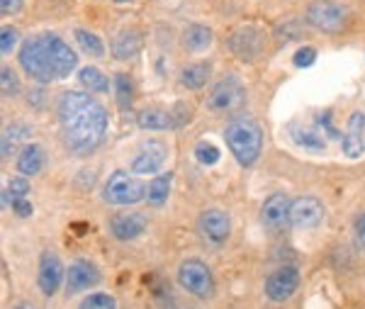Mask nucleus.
<instances>
[{
    "instance_id": "f257e3e1",
    "label": "nucleus",
    "mask_w": 365,
    "mask_h": 309,
    "mask_svg": "<svg viewBox=\"0 0 365 309\" xmlns=\"http://www.w3.org/2000/svg\"><path fill=\"white\" fill-rule=\"evenodd\" d=\"M56 117L63 144L81 156L96 151L110 129V117L103 103L81 91H68L58 98Z\"/></svg>"
},
{
    "instance_id": "f03ea898",
    "label": "nucleus",
    "mask_w": 365,
    "mask_h": 309,
    "mask_svg": "<svg viewBox=\"0 0 365 309\" xmlns=\"http://www.w3.org/2000/svg\"><path fill=\"white\" fill-rule=\"evenodd\" d=\"M76 51L58 34H39L25 41L20 49V66L29 78L51 83L66 78L76 69Z\"/></svg>"
},
{
    "instance_id": "7ed1b4c3",
    "label": "nucleus",
    "mask_w": 365,
    "mask_h": 309,
    "mask_svg": "<svg viewBox=\"0 0 365 309\" xmlns=\"http://www.w3.org/2000/svg\"><path fill=\"white\" fill-rule=\"evenodd\" d=\"M225 141L241 166H253L263 151V132L251 117H232L225 127Z\"/></svg>"
},
{
    "instance_id": "20e7f679",
    "label": "nucleus",
    "mask_w": 365,
    "mask_h": 309,
    "mask_svg": "<svg viewBox=\"0 0 365 309\" xmlns=\"http://www.w3.org/2000/svg\"><path fill=\"white\" fill-rule=\"evenodd\" d=\"M141 198H146V188L139 178L125 173V171H117L108 178L103 188V200L110 205H134Z\"/></svg>"
},
{
    "instance_id": "39448f33",
    "label": "nucleus",
    "mask_w": 365,
    "mask_h": 309,
    "mask_svg": "<svg viewBox=\"0 0 365 309\" xmlns=\"http://www.w3.org/2000/svg\"><path fill=\"white\" fill-rule=\"evenodd\" d=\"M346 17H349V10L341 3H336V0H312L307 5V13H304V20L314 29H322V32H339V29H344Z\"/></svg>"
},
{
    "instance_id": "423d86ee",
    "label": "nucleus",
    "mask_w": 365,
    "mask_h": 309,
    "mask_svg": "<svg viewBox=\"0 0 365 309\" xmlns=\"http://www.w3.org/2000/svg\"><path fill=\"white\" fill-rule=\"evenodd\" d=\"M246 100V91H244V83H241L237 76H227L212 88L210 98H207V108L212 112H237Z\"/></svg>"
},
{
    "instance_id": "0eeeda50",
    "label": "nucleus",
    "mask_w": 365,
    "mask_h": 309,
    "mask_svg": "<svg viewBox=\"0 0 365 309\" xmlns=\"http://www.w3.org/2000/svg\"><path fill=\"white\" fill-rule=\"evenodd\" d=\"M178 283L180 288H185L190 295L200 297V300H207L215 293V280H212V273L202 260H182L178 268Z\"/></svg>"
},
{
    "instance_id": "6e6552de",
    "label": "nucleus",
    "mask_w": 365,
    "mask_h": 309,
    "mask_svg": "<svg viewBox=\"0 0 365 309\" xmlns=\"http://www.w3.org/2000/svg\"><path fill=\"white\" fill-rule=\"evenodd\" d=\"M229 46L241 61H253L261 56L263 46H266V32L256 25H244L229 37Z\"/></svg>"
},
{
    "instance_id": "1a4fd4ad",
    "label": "nucleus",
    "mask_w": 365,
    "mask_h": 309,
    "mask_svg": "<svg viewBox=\"0 0 365 309\" xmlns=\"http://www.w3.org/2000/svg\"><path fill=\"white\" fill-rule=\"evenodd\" d=\"M166 156H168V148L163 141L158 139H149L146 144H141V148L137 151V156L132 158V171L139 176H151V173H158L161 166L166 163Z\"/></svg>"
},
{
    "instance_id": "9d476101",
    "label": "nucleus",
    "mask_w": 365,
    "mask_h": 309,
    "mask_svg": "<svg viewBox=\"0 0 365 309\" xmlns=\"http://www.w3.org/2000/svg\"><path fill=\"white\" fill-rule=\"evenodd\" d=\"M299 273L292 265H282L275 273H270L266 280V295L270 302H285L297 293Z\"/></svg>"
},
{
    "instance_id": "9b49d317",
    "label": "nucleus",
    "mask_w": 365,
    "mask_h": 309,
    "mask_svg": "<svg viewBox=\"0 0 365 309\" xmlns=\"http://www.w3.org/2000/svg\"><path fill=\"white\" fill-rule=\"evenodd\" d=\"M63 275H66V270H63L61 258H58L54 251H44L42 258H39V275H37L39 290H42L46 297L56 295V290L61 288V283H63Z\"/></svg>"
},
{
    "instance_id": "f8f14e48",
    "label": "nucleus",
    "mask_w": 365,
    "mask_h": 309,
    "mask_svg": "<svg viewBox=\"0 0 365 309\" xmlns=\"http://www.w3.org/2000/svg\"><path fill=\"white\" fill-rule=\"evenodd\" d=\"M324 219V205L312 195L292 200L290 205V224L297 229H312Z\"/></svg>"
},
{
    "instance_id": "ddd939ff",
    "label": "nucleus",
    "mask_w": 365,
    "mask_h": 309,
    "mask_svg": "<svg viewBox=\"0 0 365 309\" xmlns=\"http://www.w3.org/2000/svg\"><path fill=\"white\" fill-rule=\"evenodd\" d=\"M100 283V270L91 260H76V263L68 265L66 270V293L76 295V293H83L88 288H96Z\"/></svg>"
},
{
    "instance_id": "4468645a",
    "label": "nucleus",
    "mask_w": 365,
    "mask_h": 309,
    "mask_svg": "<svg viewBox=\"0 0 365 309\" xmlns=\"http://www.w3.org/2000/svg\"><path fill=\"white\" fill-rule=\"evenodd\" d=\"M110 231L120 241H134L146 231V217L139 212H122L110 219Z\"/></svg>"
},
{
    "instance_id": "2eb2a0df",
    "label": "nucleus",
    "mask_w": 365,
    "mask_h": 309,
    "mask_svg": "<svg viewBox=\"0 0 365 309\" xmlns=\"http://www.w3.org/2000/svg\"><path fill=\"white\" fill-rule=\"evenodd\" d=\"M290 198L282 193H275L263 202L261 207V219L268 229H282L287 222H290Z\"/></svg>"
},
{
    "instance_id": "dca6fc26",
    "label": "nucleus",
    "mask_w": 365,
    "mask_h": 309,
    "mask_svg": "<svg viewBox=\"0 0 365 309\" xmlns=\"http://www.w3.org/2000/svg\"><path fill=\"white\" fill-rule=\"evenodd\" d=\"M341 146H344V153L349 158H358L365 151V112H353L351 115Z\"/></svg>"
},
{
    "instance_id": "f3484780",
    "label": "nucleus",
    "mask_w": 365,
    "mask_h": 309,
    "mask_svg": "<svg viewBox=\"0 0 365 309\" xmlns=\"http://www.w3.org/2000/svg\"><path fill=\"white\" fill-rule=\"evenodd\" d=\"M200 229L207 236L210 241H225L232 231V222H229V215L222 210H205L202 217H200Z\"/></svg>"
},
{
    "instance_id": "a211bd4d",
    "label": "nucleus",
    "mask_w": 365,
    "mask_h": 309,
    "mask_svg": "<svg viewBox=\"0 0 365 309\" xmlns=\"http://www.w3.org/2000/svg\"><path fill=\"white\" fill-rule=\"evenodd\" d=\"M139 49H141V37L137 29H122V32L117 34V39L113 41V54L115 59H120V61L134 59L139 54Z\"/></svg>"
},
{
    "instance_id": "6ab92c4d",
    "label": "nucleus",
    "mask_w": 365,
    "mask_h": 309,
    "mask_svg": "<svg viewBox=\"0 0 365 309\" xmlns=\"http://www.w3.org/2000/svg\"><path fill=\"white\" fill-rule=\"evenodd\" d=\"M44 166V151L39 144H25L17 156V171L22 176H37Z\"/></svg>"
},
{
    "instance_id": "aec40b11",
    "label": "nucleus",
    "mask_w": 365,
    "mask_h": 309,
    "mask_svg": "<svg viewBox=\"0 0 365 309\" xmlns=\"http://www.w3.org/2000/svg\"><path fill=\"white\" fill-rule=\"evenodd\" d=\"M173 115L161 108H149L139 115V127L141 129H151V132H161V129L173 127Z\"/></svg>"
},
{
    "instance_id": "412c9836",
    "label": "nucleus",
    "mask_w": 365,
    "mask_h": 309,
    "mask_svg": "<svg viewBox=\"0 0 365 309\" xmlns=\"http://www.w3.org/2000/svg\"><path fill=\"white\" fill-rule=\"evenodd\" d=\"M182 44L190 51H205L212 44V29L205 25H190L182 32Z\"/></svg>"
},
{
    "instance_id": "4be33fe9",
    "label": "nucleus",
    "mask_w": 365,
    "mask_h": 309,
    "mask_svg": "<svg viewBox=\"0 0 365 309\" xmlns=\"http://www.w3.org/2000/svg\"><path fill=\"white\" fill-rule=\"evenodd\" d=\"M78 81H81V86H83L88 93H108V88H110L108 76H105L103 71L96 69V66L81 69Z\"/></svg>"
},
{
    "instance_id": "5701e85b",
    "label": "nucleus",
    "mask_w": 365,
    "mask_h": 309,
    "mask_svg": "<svg viewBox=\"0 0 365 309\" xmlns=\"http://www.w3.org/2000/svg\"><path fill=\"white\" fill-rule=\"evenodd\" d=\"M170 183H173V178H170V173H166V176H156L154 181L146 186V200H149V205L161 207L163 202L168 200Z\"/></svg>"
},
{
    "instance_id": "b1692460",
    "label": "nucleus",
    "mask_w": 365,
    "mask_h": 309,
    "mask_svg": "<svg viewBox=\"0 0 365 309\" xmlns=\"http://www.w3.org/2000/svg\"><path fill=\"white\" fill-rule=\"evenodd\" d=\"M210 78V66L207 64H192V66H185L180 71V83L190 91H200V88L207 83Z\"/></svg>"
},
{
    "instance_id": "393cba45",
    "label": "nucleus",
    "mask_w": 365,
    "mask_h": 309,
    "mask_svg": "<svg viewBox=\"0 0 365 309\" xmlns=\"http://www.w3.org/2000/svg\"><path fill=\"white\" fill-rule=\"evenodd\" d=\"M290 134H292V139H295V144H299L302 148H309V151H324V146H327V141L322 139L324 134H319L317 129L292 127Z\"/></svg>"
},
{
    "instance_id": "a878e982",
    "label": "nucleus",
    "mask_w": 365,
    "mask_h": 309,
    "mask_svg": "<svg viewBox=\"0 0 365 309\" xmlns=\"http://www.w3.org/2000/svg\"><path fill=\"white\" fill-rule=\"evenodd\" d=\"M73 37H76L78 46L86 51L88 56H103L105 54V44H103V39H100L98 34L88 32V29H76Z\"/></svg>"
},
{
    "instance_id": "bb28decb",
    "label": "nucleus",
    "mask_w": 365,
    "mask_h": 309,
    "mask_svg": "<svg viewBox=\"0 0 365 309\" xmlns=\"http://www.w3.org/2000/svg\"><path fill=\"white\" fill-rule=\"evenodd\" d=\"M29 195V181L27 178H13V181L8 183V188H5V200L10 202V207L15 205V202L20 200H27Z\"/></svg>"
},
{
    "instance_id": "cd10ccee",
    "label": "nucleus",
    "mask_w": 365,
    "mask_h": 309,
    "mask_svg": "<svg viewBox=\"0 0 365 309\" xmlns=\"http://www.w3.org/2000/svg\"><path fill=\"white\" fill-rule=\"evenodd\" d=\"M25 134H27V129L25 127H8L3 132V158H8L10 153L15 151L17 148V144H20L22 139H25Z\"/></svg>"
},
{
    "instance_id": "c85d7f7f",
    "label": "nucleus",
    "mask_w": 365,
    "mask_h": 309,
    "mask_svg": "<svg viewBox=\"0 0 365 309\" xmlns=\"http://www.w3.org/2000/svg\"><path fill=\"white\" fill-rule=\"evenodd\" d=\"M81 309H117V302H115L113 295L93 293L81 302Z\"/></svg>"
},
{
    "instance_id": "c756f323",
    "label": "nucleus",
    "mask_w": 365,
    "mask_h": 309,
    "mask_svg": "<svg viewBox=\"0 0 365 309\" xmlns=\"http://www.w3.org/2000/svg\"><path fill=\"white\" fill-rule=\"evenodd\" d=\"M195 156L200 163L205 166H215L217 161H220V148H217L215 144H210V141H200V144L195 146Z\"/></svg>"
},
{
    "instance_id": "7c9ffc66",
    "label": "nucleus",
    "mask_w": 365,
    "mask_h": 309,
    "mask_svg": "<svg viewBox=\"0 0 365 309\" xmlns=\"http://www.w3.org/2000/svg\"><path fill=\"white\" fill-rule=\"evenodd\" d=\"M115 86H117V100H120V105L132 103V95H134L132 78L125 76V74H120V76H117V81H115Z\"/></svg>"
},
{
    "instance_id": "2f4dec72",
    "label": "nucleus",
    "mask_w": 365,
    "mask_h": 309,
    "mask_svg": "<svg viewBox=\"0 0 365 309\" xmlns=\"http://www.w3.org/2000/svg\"><path fill=\"white\" fill-rule=\"evenodd\" d=\"M17 39H20V34H17L15 27H3V29H0V51L8 56L10 51L15 49Z\"/></svg>"
},
{
    "instance_id": "473e14b6",
    "label": "nucleus",
    "mask_w": 365,
    "mask_h": 309,
    "mask_svg": "<svg viewBox=\"0 0 365 309\" xmlns=\"http://www.w3.org/2000/svg\"><path fill=\"white\" fill-rule=\"evenodd\" d=\"M3 95L5 98H13V95L20 91V83H17V76L10 69H3Z\"/></svg>"
},
{
    "instance_id": "72a5a7b5",
    "label": "nucleus",
    "mask_w": 365,
    "mask_h": 309,
    "mask_svg": "<svg viewBox=\"0 0 365 309\" xmlns=\"http://www.w3.org/2000/svg\"><path fill=\"white\" fill-rule=\"evenodd\" d=\"M314 59H317V49H314V46H302V49H299L297 54H295V66L307 69V66L314 64Z\"/></svg>"
},
{
    "instance_id": "f704fd0d",
    "label": "nucleus",
    "mask_w": 365,
    "mask_h": 309,
    "mask_svg": "<svg viewBox=\"0 0 365 309\" xmlns=\"http://www.w3.org/2000/svg\"><path fill=\"white\" fill-rule=\"evenodd\" d=\"M22 10V0H0V13L3 15H17Z\"/></svg>"
},
{
    "instance_id": "c9c22d12",
    "label": "nucleus",
    "mask_w": 365,
    "mask_h": 309,
    "mask_svg": "<svg viewBox=\"0 0 365 309\" xmlns=\"http://www.w3.org/2000/svg\"><path fill=\"white\" fill-rule=\"evenodd\" d=\"M356 246L365 251V212L358 217V222H356Z\"/></svg>"
},
{
    "instance_id": "e433bc0d",
    "label": "nucleus",
    "mask_w": 365,
    "mask_h": 309,
    "mask_svg": "<svg viewBox=\"0 0 365 309\" xmlns=\"http://www.w3.org/2000/svg\"><path fill=\"white\" fill-rule=\"evenodd\" d=\"M13 210H15V215H17V217H29V215H32V205H29V200L15 202Z\"/></svg>"
},
{
    "instance_id": "4c0bfd02",
    "label": "nucleus",
    "mask_w": 365,
    "mask_h": 309,
    "mask_svg": "<svg viewBox=\"0 0 365 309\" xmlns=\"http://www.w3.org/2000/svg\"><path fill=\"white\" fill-rule=\"evenodd\" d=\"M17 309H34V307H17Z\"/></svg>"
},
{
    "instance_id": "58836bf2",
    "label": "nucleus",
    "mask_w": 365,
    "mask_h": 309,
    "mask_svg": "<svg viewBox=\"0 0 365 309\" xmlns=\"http://www.w3.org/2000/svg\"><path fill=\"white\" fill-rule=\"evenodd\" d=\"M115 3H127V0H115Z\"/></svg>"
}]
</instances>
